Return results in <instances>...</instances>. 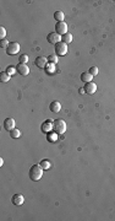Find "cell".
I'll list each match as a JSON object with an SVG mask.
<instances>
[{
    "label": "cell",
    "mask_w": 115,
    "mask_h": 221,
    "mask_svg": "<svg viewBox=\"0 0 115 221\" xmlns=\"http://www.w3.org/2000/svg\"><path fill=\"white\" fill-rule=\"evenodd\" d=\"M34 64H36L37 68L44 69L47 67V64H48V59L45 58V57H37L36 60H34Z\"/></svg>",
    "instance_id": "8"
},
{
    "label": "cell",
    "mask_w": 115,
    "mask_h": 221,
    "mask_svg": "<svg viewBox=\"0 0 115 221\" xmlns=\"http://www.w3.org/2000/svg\"><path fill=\"white\" fill-rule=\"evenodd\" d=\"M39 165L40 166H42V168L43 170H49V168H50V162H49L47 159H44V160H42V161H40V163H39Z\"/></svg>",
    "instance_id": "19"
},
{
    "label": "cell",
    "mask_w": 115,
    "mask_h": 221,
    "mask_svg": "<svg viewBox=\"0 0 115 221\" xmlns=\"http://www.w3.org/2000/svg\"><path fill=\"white\" fill-rule=\"evenodd\" d=\"M61 42L66 43V44L72 42V35L70 33V32H68V33H65L64 36H61Z\"/></svg>",
    "instance_id": "16"
},
{
    "label": "cell",
    "mask_w": 115,
    "mask_h": 221,
    "mask_svg": "<svg viewBox=\"0 0 115 221\" xmlns=\"http://www.w3.org/2000/svg\"><path fill=\"white\" fill-rule=\"evenodd\" d=\"M5 36H6V30L1 26V27H0V38H1V39H5Z\"/></svg>",
    "instance_id": "27"
},
{
    "label": "cell",
    "mask_w": 115,
    "mask_h": 221,
    "mask_svg": "<svg viewBox=\"0 0 115 221\" xmlns=\"http://www.w3.org/2000/svg\"><path fill=\"white\" fill-rule=\"evenodd\" d=\"M85 92L88 93V95H93L96 91H97V85L93 83V81H91V83H87L85 84Z\"/></svg>",
    "instance_id": "9"
},
{
    "label": "cell",
    "mask_w": 115,
    "mask_h": 221,
    "mask_svg": "<svg viewBox=\"0 0 115 221\" xmlns=\"http://www.w3.org/2000/svg\"><path fill=\"white\" fill-rule=\"evenodd\" d=\"M56 133H54V134H50V135H48V139H49V141L50 143H54V141H56L58 139H56Z\"/></svg>",
    "instance_id": "26"
},
{
    "label": "cell",
    "mask_w": 115,
    "mask_h": 221,
    "mask_svg": "<svg viewBox=\"0 0 115 221\" xmlns=\"http://www.w3.org/2000/svg\"><path fill=\"white\" fill-rule=\"evenodd\" d=\"M80 93L83 95V93H85V88H80Z\"/></svg>",
    "instance_id": "28"
},
{
    "label": "cell",
    "mask_w": 115,
    "mask_h": 221,
    "mask_svg": "<svg viewBox=\"0 0 115 221\" xmlns=\"http://www.w3.org/2000/svg\"><path fill=\"white\" fill-rule=\"evenodd\" d=\"M92 79H93V76H92L88 71H85V72H82V74H81V81H82V83H85V84L91 83Z\"/></svg>",
    "instance_id": "14"
},
{
    "label": "cell",
    "mask_w": 115,
    "mask_h": 221,
    "mask_svg": "<svg viewBox=\"0 0 115 221\" xmlns=\"http://www.w3.org/2000/svg\"><path fill=\"white\" fill-rule=\"evenodd\" d=\"M49 109H50L52 112H54V113L60 112V109H61V104H60V102L53 101L50 104H49Z\"/></svg>",
    "instance_id": "13"
},
{
    "label": "cell",
    "mask_w": 115,
    "mask_h": 221,
    "mask_svg": "<svg viewBox=\"0 0 115 221\" xmlns=\"http://www.w3.org/2000/svg\"><path fill=\"white\" fill-rule=\"evenodd\" d=\"M20 52V44L17 42H11L6 48V53L9 55H15Z\"/></svg>",
    "instance_id": "4"
},
{
    "label": "cell",
    "mask_w": 115,
    "mask_h": 221,
    "mask_svg": "<svg viewBox=\"0 0 115 221\" xmlns=\"http://www.w3.org/2000/svg\"><path fill=\"white\" fill-rule=\"evenodd\" d=\"M4 128L7 132H11L12 129H15V119L14 118H6L4 120Z\"/></svg>",
    "instance_id": "10"
},
{
    "label": "cell",
    "mask_w": 115,
    "mask_h": 221,
    "mask_svg": "<svg viewBox=\"0 0 115 221\" xmlns=\"http://www.w3.org/2000/svg\"><path fill=\"white\" fill-rule=\"evenodd\" d=\"M54 19L58 21V22H64V19H65V15H64V12L63 11H55L54 12Z\"/></svg>",
    "instance_id": "15"
},
{
    "label": "cell",
    "mask_w": 115,
    "mask_h": 221,
    "mask_svg": "<svg viewBox=\"0 0 115 221\" xmlns=\"http://www.w3.org/2000/svg\"><path fill=\"white\" fill-rule=\"evenodd\" d=\"M19 62H20L21 64H27V62H28V55H27V54H22L20 58H19Z\"/></svg>",
    "instance_id": "22"
},
{
    "label": "cell",
    "mask_w": 115,
    "mask_h": 221,
    "mask_svg": "<svg viewBox=\"0 0 115 221\" xmlns=\"http://www.w3.org/2000/svg\"><path fill=\"white\" fill-rule=\"evenodd\" d=\"M47 41L52 44H58L59 42H61V36L58 35L56 32H50V33L47 36Z\"/></svg>",
    "instance_id": "6"
},
{
    "label": "cell",
    "mask_w": 115,
    "mask_h": 221,
    "mask_svg": "<svg viewBox=\"0 0 115 221\" xmlns=\"http://www.w3.org/2000/svg\"><path fill=\"white\" fill-rule=\"evenodd\" d=\"M44 69H45V71H48V72H53V71H55V64L48 63V64H47V67H45Z\"/></svg>",
    "instance_id": "21"
},
{
    "label": "cell",
    "mask_w": 115,
    "mask_h": 221,
    "mask_svg": "<svg viewBox=\"0 0 115 221\" xmlns=\"http://www.w3.org/2000/svg\"><path fill=\"white\" fill-rule=\"evenodd\" d=\"M69 52V49H68V44L66 43H64V42H59L58 44H55V54L56 55H66V53Z\"/></svg>",
    "instance_id": "3"
},
{
    "label": "cell",
    "mask_w": 115,
    "mask_h": 221,
    "mask_svg": "<svg viewBox=\"0 0 115 221\" xmlns=\"http://www.w3.org/2000/svg\"><path fill=\"white\" fill-rule=\"evenodd\" d=\"M5 71H6V72H7V74H9V75L11 76V75H14V74H15L16 71H17V70H16V67H7Z\"/></svg>",
    "instance_id": "23"
},
{
    "label": "cell",
    "mask_w": 115,
    "mask_h": 221,
    "mask_svg": "<svg viewBox=\"0 0 115 221\" xmlns=\"http://www.w3.org/2000/svg\"><path fill=\"white\" fill-rule=\"evenodd\" d=\"M16 70H17V72L20 74V75L22 76H27L29 74V68L27 67V64H17V67H16Z\"/></svg>",
    "instance_id": "7"
},
{
    "label": "cell",
    "mask_w": 115,
    "mask_h": 221,
    "mask_svg": "<svg viewBox=\"0 0 115 221\" xmlns=\"http://www.w3.org/2000/svg\"><path fill=\"white\" fill-rule=\"evenodd\" d=\"M9 44L10 43H9V41H7V39H1V41H0V47H1V48H7Z\"/></svg>",
    "instance_id": "25"
},
{
    "label": "cell",
    "mask_w": 115,
    "mask_h": 221,
    "mask_svg": "<svg viewBox=\"0 0 115 221\" xmlns=\"http://www.w3.org/2000/svg\"><path fill=\"white\" fill-rule=\"evenodd\" d=\"M88 72L91 74L92 76H96V75H98V68H97V67H92V68H89Z\"/></svg>",
    "instance_id": "24"
},
{
    "label": "cell",
    "mask_w": 115,
    "mask_h": 221,
    "mask_svg": "<svg viewBox=\"0 0 115 221\" xmlns=\"http://www.w3.org/2000/svg\"><path fill=\"white\" fill-rule=\"evenodd\" d=\"M12 204L14 205H16V207H20V205H22L23 204V201H24V198H23V195L22 194H15L14 196H12Z\"/></svg>",
    "instance_id": "12"
},
{
    "label": "cell",
    "mask_w": 115,
    "mask_h": 221,
    "mask_svg": "<svg viewBox=\"0 0 115 221\" xmlns=\"http://www.w3.org/2000/svg\"><path fill=\"white\" fill-rule=\"evenodd\" d=\"M47 59H48V63H52V64H56L58 62H59V60H58V55L56 54H50Z\"/></svg>",
    "instance_id": "20"
},
{
    "label": "cell",
    "mask_w": 115,
    "mask_h": 221,
    "mask_svg": "<svg viewBox=\"0 0 115 221\" xmlns=\"http://www.w3.org/2000/svg\"><path fill=\"white\" fill-rule=\"evenodd\" d=\"M0 81H1V83H7V81H10V75L6 71H3L1 74H0Z\"/></svg>",
    "instance_id": "17"
},
{
    "label": "cell",
    "mask_w": 115,
    "mask_h": 221,
    "mask_svg": "<svg viewBox=\"0 0 115 221\" xmlns=\"http://www.w3.org/2000/svg\"><path fill=\"white\" fill-rule=\"evenodd\" d=\"M10 136H11L12 139H17V138L21 136V132H20L17 128H15V129H12L11 132H10Z\"/></svg>",
    "instance_id": "18"
},
{
    "label": "cell",
    "mask_w": 115,
    "mask_h": 221,
    "mask_svg": "<svg viewBox=\"0 0 115 221\" xmlns=\"http://www.w3.org/2000/svg\"><path fill=\"white\" fill-rule=\"evenodd\" d=\"M3 163H4V160H3V159H0V166H3Z\"/></svg>",
    "instance_id": "29"
},
{
    "label": "cell",
    "mask_w": 115,
    "mask_h": 221,
    "mask_svg": "<svg viewBox=\"0 0 115 221\" xmlns=\"http://www.w3.org/2000/svg\"><path fill=\"white\" fill-rule=\"evenodd\" d=\"M43 168H42V166L40 165H33L31 168H29V173H28V176H29V178L32 179V181H34V182H37V181H39L40 178H42V176H43Z\"/></svg>",
    "instance_id": "1"
},
{
    "label": "cell",
    "mask_w": 115,
    "mask_h": 221,
    "mask_svg": "<svg viewBox=\"0 0 115 221\" xmlns=\"http://www.w3.org/2000/svg\"><path fill=\"white\" fill-rule=\"evenodd\" d=\"M53 119H48L47 122H44L43 124H42V132L43 133H49L50 130H53Z\"/></svg>",
    "instance_id": "11"
},
{
    "label": "cell",
    "mask_w": 115,
    "mask_h": 221,
    "mask_svg": "<svg viewBox=\"0 0 115 221\" xmlns=\"http://www.w3.org/2000/svg\"><path fill=\"white\" fill-rule=\"evenodd\" d=\"M53 130L56 134H64L66 132V122L64 119H55L53 122Z\"/></svg>",
    "instance_id": "2"
},
{
    "label": "cell",
    "mask_w": 115,
    "mask_h": 221,
    "mask_svg": "<svg viewBox=\"0 0 115 221\" xmlns=\"http://www.w3.org/2000/svg\"><path fill=\"white\" fill-rule=\"evenodd\" d=\"M55 32L58 35L64 36L65 33H68V25L65 22H56L55 25Z\"/></svg>",
    "instance_id": "5"
}]
</instances>
